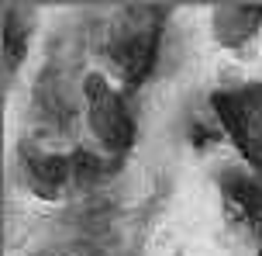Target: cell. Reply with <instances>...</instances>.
Masks as SVG:
<instances>
[{"label": "cell", "instance_id": "cell-1", "mask_svg": "<svg viewBox=\"0 0 262 256\" xmlns=\"http://www.w3.org/2000/svg\"><path fill=\"white\" fill-rule=\"evenodd\" d=\"M166 25L169 11L159 4H121L93 25V52L100 55V69L128 97L152 76L162 55Z\"/></svg>", "mask_w": 262, "mask_h": 256}, {"label": "cell", "instance_id": "cell-2", "mask_svg": "<svg viewBox=\"0 0 262 256\" xmlns=\"http://www.w3.org/2000/svg\"><path fill=\"white\" fill-rule=\"evenodd\" d=\"M121 170V160L107 156L93 146H38L21 139L14 152V173L21 187L45 201H83L93 190H100L111 176Z\"/></svg>", "mask_w": 262, "mask_h": 256}, {"label": "cell", "instance_id": "cell-3", "mask_svg": "<svg viewBox=\"0 0 262 256\" xmlns=\"http://www.w3.org/2000/svg\"><path fill=\"white\" fill-rule=\"evenodd\" d=\"M83 122H86V135L90 146L124 160L138 139V118L131 111L128 94L107 76L104 69H90L86 73V87H83Z\"/></svg>", "mask_w": 262, "mask_h": 256}, {"label": "cell", "instance_id": "cell-4", "mask_svg": "<svg viewBox=\"0 0 262 256\" xmlns=\"http://www.w3.org/2000/svg\"><path fill=\"white\" fill-rule=\"evenodd\" d=\"M210 114L217 132L238 149L249 173L262 180V80L221 87L210 97Z\"/></svg>", "mask_w": 262, "mask_h": 256}, {"label": "cell", "instance_id": "cell-5", "mask_svg": "<svg viewBox=\"0 0 262 256\" xmlns=\"http://www.w3.org/2000/svg\"><path fill=\"white\" fill-rule=\"evenodd\" d=\"M207 28L217 49L231 55H252L262 35V4H214Z\"/></svg>", "mask_w": 262, "mask_h": 256}, {"label": "cell", "instance_id": "cell-6", "mask_svg": "<svg viewBox=\"0 0 262 256\" xmlns=\"http://www.w3.org/2000/svg\"><path fill=\"white\" fill-rule=\"evenodd\" d=\"M35 21H38V11H35V7L11 4V7L4 11V69H7V80L17 76V69L25 66L28 52H31Z\"/></svg>", "mask_w": 262, "mask_h": 256}]
</instances>
